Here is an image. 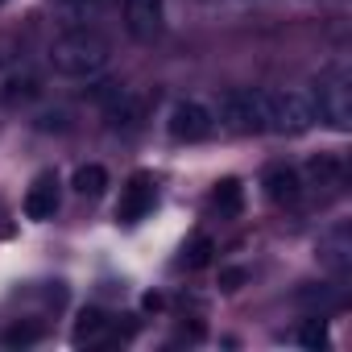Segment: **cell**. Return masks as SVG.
Listing matches in <instances>:
<instances>
[{
  "label": "cell",
  "instance_id": "9c48e42d",
  "mask_svg": "<svg viewBox=\"0 0 352 352\" xmlns=\"http://www.w3.org/2000/svg\"><path fill=\"white\" fill-rule=\"evenodd\" d=\"M319 265L336 278H344L352 270V224H331L323 236H319Z\"/></svg>",
  "mask_w": 352,
  "mask_h": 352
},
{
  "label": "cell",
  "instance_id": "7402d4cb",
  "mask_svg": "<svg viewBox=\"0 0 352 352\" xmlns=\"http://www.w3.org/2000/svg\"><path fill=\"white\" fill-rule=\"evenodd\" d=\"M241 282H245V270H224L220 274V290H241Z\"/></svg>",
  "mask_w": 352,
  "mask_h": 352
},
{
  "label": "cell",
  "instance_id": "e0dca14e",
  "mask_svg": "<svg viewBox=\"0 0 352 352\" xmlns=\"http://www.w3.org/2000/svg\"><path fill=\"white\" fill-rule=\"evenodd\" d=\"M307 352H319V348H327L331 344V336H327V319L323 315H311V319H302V327H298V336H294Z\"/></svg>",
  "mask_w": 352,
  "mask_h": 352
},
{
  "label": "cell",
  "instance_id": "603a6c76",
  "mask_svg": "<svg viewBox=\"0 0 352 352\" xmlns=\"http://www.w3.org/2000/svg\"><path fill=\"white\" fill-rule=\"evenodd\" d=\"M162 307V294H145V311H157Z\"/></svg>",
  "mask_w": 352,
  "mask_h": 352
},
{
  "label": "cell",
  "instance_id": "6da1fadb",
  "mask_svg": "<svg viewBox=\"0 0 352 352\" xmlns=\"http://www.w3.org/2000/svg\"><path fill=\"white\" fill-rule=\"evenodd\" d=\"M108 58H112L108 38L96 34V30H87V25L67 30L50 46V67L58 75H67V79H91V75H100L108 67Z\"/></svg>",
  "mask_w": 352,
  "mask_h": 352
},
{
  "label": "cell",
  "instance_id": "9a60e30c",
  "mask_svg": "<svg viewBox=\"0 0 352 352\" xmlns=\"http://www.w3.org/2000/svg\"><path fill=\"white\" fill-rule=\"evenodd\" d=\"M42 336H46V323H38V319H17V323L5 327V348H34Z\"/></svg>",
  "mask_w": 352,
  "mask_h": 352
},
{
  "label": "cell",
  "instance_id": "cb8c5ba5",
  "mask_svg": "<svg viewBox=\"0 0 352 352\" xmlns=\"http://www.w3.org/2000/svg\"><path fill=\"white\" fill-rule=\"evenodd\" d=\"M0 5H5V0H0Z\"/></svg>",
  "mask_w": 352,
  "mask_h": 352
},
{
  "label": "cell",
  "instance_id": "ba28073f",
  "mask_svg": "<svg viewBox=\"0 0 352 352\" xmlns=\"http://www.w3.org/2000/svg\"><path fill=\"white\" fill-rule=\"evenodd\" d=\"M166 25V0H124V30L137 42H153Z\"/></svg>",
  "mask_w": 352,
  "mask_h": 352
},
{
  "label": "cell",
  "instance_id": "277c9868",
  "mask_svg": "<svg viewBox=\"0 0 352 352\" xmlns=\"http://www.w3.org/2000/svg\"><path fill=\"white\" fill-rule=\"evenodd\" d=\"M220 124L228 133L253 137L265 133V91L261 87H232L220 96Z\"/></svg>",
  "mask_w": 352,
  "mask_h": 352
},
{
  "label": "cell",
  "instance_id": "ac0fdd59",
  "mask_svg": "<svg viewBox=\"0 0 352 352\" xmlns=\"http://www.w3.org/2000/svg\"><path fill=\"white\" fill-rule=\"evenodd\" d=\"M212 253H216L212 236H195V241L183 249V265H187V270H204V265L212 261Z\"/></svg>",
  "mask_w": 352,
  "mask_h": 352
},
{
  "label": "cell",
  "instance_id": "5bb4252c",
  "mask_svg": "<svg viewBox=\"0 0 352 352\" xmlns=\"http://www.w3.org/2000/svg\"><path fill=\"white\" fill-rule=\"evenodd\" d=\"M42 96V83L34 79V75H13V79H5V91H0V100H5L9 108H17V104H34Z\"/></svg>",
  "mask_w": 352,
  "mask_h": 352
},
{
  "label": "cell",
  "instance_id": "d6986e66",
  "mask_svg": "<svg viewBox=\"0 0 352 352\" xmlns=\"http://www.w3.org/2000/svg\"><path fill=\"white\" fill-rule=\"evenodd\" d=\"M298 302H311V307H319V315H323V307H336L340 294H336L331 286H307V290H298Z\"/></svg>",
  "mask_w": 352,
  "mask_h": 352
},
{
  "label": "cell",
  "instance_id": "ffe728a7",
  "mask_svg": "<svg viewBox=\"0 0 352 352\" xmlns=\"http://www.w3.org/2000/svg\"><path fill=\"white\" fill-rule=\"evenodd\" d=\"M34 129H38V133H67V129H71V116H67L63 108H54V112H42V116L34 120Z\"/></svg>",
  "mask_w": 352,
  "mask_h": 352
},
{
  "label": "cell",
  "instance_id": "5b68a950",
  "mask_svg": "<svg viewBox=\"0 0 352 352\" xmlns=\"http://www.w3.org/2000/svg\"><path fill=\"white\" fill-rule=\"evenodd\" d=\"M166 133L174 141H183V145H199L216 133V112L199 100H183V104H174L170 116H166Z\"/></svg>",
  "mask_w": 352,
  "mask_h": 352
},
{
  "label": "cell",
  "instance_id": "8fae6325",
  "mask_svg": "<svg viewBox=\"0 0 352 352\" xmlns=\"http://www.w3.org/2000/svg\"><path fill=\"white\" fill-rule=\"evenodd\" d=\"M261 191H265V199H274V204H294V199L302 195V174H298L294 166H286V162H274V166H265V174H261Z\"/></svg>",
  "mask_w": 352,
  "mask_h": 352
},
{
  "label": "cell",
  "instance_id": "30bf717a",
  "mask_svg": "<svg viewBox=\"0 0 352 352\" xmlns=\"http://www.w3.org/2000/svg\"><path fill=\"white\" fill-rule=\"evenodd\" d=\"M116 336V319L108 315V311H100V307H83L79 315H75V331H71V340L83 348H96V344H108Z\"/></svg>",
  "mask_w": 352,
  "mask_h": 352
},
{
  "label": "cell",
  "instance_id": "7c38bea8",
  "mask_svg": "<svg viewBox=\"0 0 352 352\" xmlns=\"http://www.w3.org/2000/svg\"><path fill=\"white\" fill-rule=\"evenodd\" d=\"M71 187H75L79 195H87V199H100V195L108 191V170H104L100 162H87V166H79V170H75Z\"/></svg>",
  "mask_w": 352,
  "mask_h": 352
},
{
  "label": "cell",
  "instance_id": "52a82bcc",
  "mask_svg": "<svg viewBox=\"0 0 352 352\" xmlns=\"http://www.w3.org/2000/svg\"><path fill=\"white\" fill-rule=\"evenodd\" d=\"M58 208H63V179H58V170H42L21 199V212H25V220L42 224V220H54Z\"/></svg>",
  "mask_w": 352,
  "mask_h": 352
},
{
  "label": "cell",
  "instance_id": "8992f818",
  "mask_svg": "<svg viewBox=\"0 0 352 352\" xmlns=\"http://www.w3.org/2000/svg\"><path fill=\"white\" fill-rule=\"evenodd\" d=\"M153 204H157V183H153V174L137 170L133 179L120 187V199H116V220H120V224H137V220H145V216L153 212Z\"/></svg>",
  "mask_w": 352,
  "mask_h": 352
},
{
  "label": "cell",
  "instance_id": "7a4b0ae2",
  "mask_svg": "<svg viewBox=\"0 0 352 352\" xmlns=\"http://www.w3.org/2000/svg\"><path fill=\"white\" fill-rule=\"evenodd\" d=\"M315 104L307 91L294 87H274L265 91V133H282V137H298L315 124Z\"/></svg>",
  "mask_w": 352,
  "mask_h": 352
},
{
  "label": "cell",
  "instance_id": "4fadbf2b",
  "mask_svg": "<svg viewBox=\"0 0 352 352\" xmlns=\"http://www.w3.org/2000/svg\"><path fill=\"white\" fill-rule=\"evenodd\" d=\"M212 208H216L220 216H241V212H245V187H241L236 179H220L216 191H212Z\"/></svg>",
  "mask_w": 352,
  "mask_h": 352
},
{
  "label": "cell",
  "instance_id": "2e32d148",
  "mask_svg": "<svg viewBox=\"0 0 352 352\" xmlns=\"http://www.w3.org/2000/svg\"><path fill=\"white\" fill-rule=\"evenodd\" d=\"M307 174H311L319 187H331V183L344 179V157H340V153H319V157H311Z\"/></svg>",
  "mask_w": 352,
  "mask_h": 352
},
{
  "label": "cell",
  "instance_id": "44dd1931",
  "mask_svg": "<svg viewBox=\"0 0 352 352\" xmlns=\"http://www.w3.org/2000/svg\"><path fill=\"white\" fill-rule=\"evenodd\" d=\"M96 5H100V0H58V9H67V13H71L75 21H79V17H87V13H91Z\"/></svg>",
  "mask_w": 352,
  "mask_h": 352
},
{
  "label": "cell",
  "instance_id": "3957f363",
  "mask_svg": "<svg viewBox=\"0 0 352 352\" xmlns=\"http://www.w3.org/2000/svg\"><path fill=\"white\" fill-rule=\"evenodd\" d=\"M311 104H315V116H323L331 129L348 133L352 129V75H348V67L323 71L319 83H315Z\"/></svg>",
  "mask_w": 352,
  "mask_h": 352
}]
</instances>
